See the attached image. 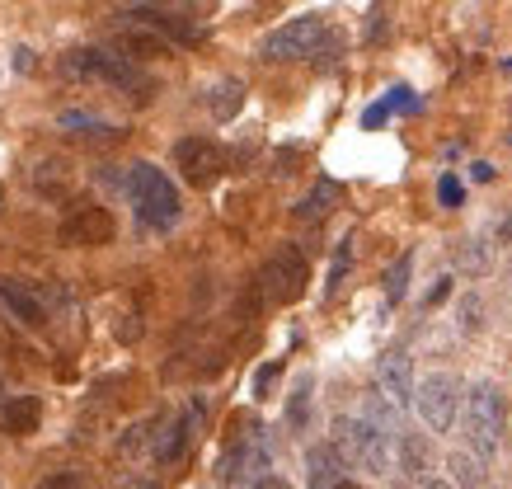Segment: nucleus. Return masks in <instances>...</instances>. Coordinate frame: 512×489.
<instances>
[{
  "label": "nucleus",
  "mask_w": 512,
  "mask_h": 489,
  "mask_svg": "<svg viewBox=\"0 0 512 489\" xmlns=\"http://www.w3.org/2000/svg\"><path fill=\"white\" fill-rule=\"evenodd\" d=\"M437 198H442V207H461V198H466L461 179H456V174H442V179H437Z\"/></svg>",
  "instance_id": "29"
},
{
  "label": "nucleus",
  "mask_w": 512,
  "mask_h": 489,
  "mask_svg": "<svg viewBox=\"0 0 512 489\" xmlns=\"http://www.w3.org/2000/svg\"><path fill=\"white\" fill-rule=\"evenodd\" d=\"M118 489H156L151 480H127V485H118Z\"/></svg>",
  "instance_id": "40"
},
{
  "label": "nucleus",
  "mask_w": 512,
  "mask_h": 489,
  "mask_svg": "<svg viewBox=\"0 0 512 489\" xmlns=\"http://www.w3.org/2000/svg\"><path fill=\"white\" fill-rule=\"evenodd\" d=\"M174 165L193 189H212L221 174H226V151H221L212 137H184L174 146Z\"/></svg>",
  "instance_id": "7"
},
{
  "label": "nucleus",
  "mask_w": 512,
  "mask_h": 489,
  "mask_svg": "<svg viewBox=\"0 0 512 489\" xmlns=\"http://www.w3.org/2000/svg\"><path fill=\"white\" fill-rule=\"evenodd\" d=\"M113 52H123V57H132V62H146V57H170V38L156 33L146 19L132 15V24L118 29V38H113Z\"/></svg>",
  "instance_id": "12"
},
{
  "label": "nucleus",
  "mask_w": 512,
  "mask_h": 489,
  "mask_svg": "<svg viewBox=\"0 0 512 489\" xmlns=\"http://www.w3.org/2000/svg\"><path fill=\"white\" fill-rule=\"evenodd\" d=\"M376 381H381V395H386L395 410H409L414 405V363H409V353L404 348H390L381 353V363H376Z\"/></svg>",
  "instance_id": "11"
},
{
  "label": "nucleus",
  "mask_w": 512,
  "mask_h": 489,
  "mask_svg": "<svg viewBox=\"0 0 512 489\" xmlns=\"http://www.w3.org/2000/svg\"><path fill=\"white\" fill-rule=\"evenodd\" d=\"M498 240H503V245H512V217L498 221Z\"/></svg>",
  "instance_id": "38"
},
{
  "label": "nucleus",
  "mask_w": 512,
  "mask_h": 489,
  "mask_svg": "<svg viewBox=\"0 0 512 489\" xmlns=\"http://www.w3.org/2000/svg\"><path fill=\"white\" fill-rule=\"evenodd\" d=\"M254 489H292L282 475H264V480H254Z\"/></svg>",
  "instance_id": "36"
},
{
  "label": "nucleus",
  "mask_w": 512,
  "mask_h": 489,
  "mask_svg": "<svg viewBox=\"0 0 512 489\" xmlns=\"http://www.w3.org/2000/svg\"><path fill=\"white\" fill-rule=\"evenodd\" d=\"M456 269L466 273V278H484V273L494 269V245L484 236H466L456 245Z\"/></svg>",
  "instance_id": "19"
},
{
  "label": "nucleus",
  "mask_w": 512,
  "mask_h": 489,
  "mask_svg": "<svg viewBox=\"0 0 512 489\" xmlns=\"http://www.w3.org/2000/svg\"><path fill=\"white\" fill-rule=\"evenodd\" d=\"M0 306H5V316L19 320L24 330H38L47 320L43 297H38L29 283H15V278H0Z\"/></svg>",
  "instance_id": "13"
},
{
  "label": "nucleus",
  "mask_w": 512,
  "mask_h": 489,
  "mask_svg": "<svg viewBox=\"0 0 512 489\" xmlns=\"http://www.w3.org/2000/svg\"><path fill=\"white\" fill-rule=\"evenodd\" d=\"M217 0H156V10H170V15H184V19H198L202 10H212Z\"/></svg>",
  "instance_id": "28"
},
{
  "label": "nucleus",
  "mask_w": 512,
  "mask_h": 489,
  "mask_svg": "<svg viewBox=\"0 0 512 489\" xmlns=\"http://www.w3.org/2000/svg\"><path fill=\"white\" fill-rule=\"evenodd\" d=\"M334 489H362V485H357V480H339V485H334Z\"/></svg>",
  "instance_id": "42"
},
{
  "label": "nucleus",
  "mask_w": 512,
  "mask_h": 489,
  "mask_svg": "<svg viewBox=\"0 0 512 489\" xmlns=\"http://www.w3.org/2000/svg\"><path fill=\"white\" fill-rule=\"evenodd\" d=\"M15 71L19 76H33V71H38V62H33L29 48H15Z\"/></svg>",
  "instance_id": "34"
},
{
  "label": "nucleus",
  "mask_w": 512,
  "mask_h": 489,
  "mask_svg": "<svg viewBox=\"0 0 512 489\" xmlns=\"http://www.w3.org/2000/svg\"><path fill=\"white\" fill-rule=\"evenodd\" d=\"M466 442L475 457H494L503 442V391L494 381H475L466 391Z\"/></svg>",
  "instance_id": "4"
},
{
  "label": "nucleus",
  "mask_w": 512,
  "mask_h": 489,
  "mask_svg": "<svg viewBox=\"0 0 512 489\" xmlns=\"http://www.w3.org/2000/svg\"><path fill=\"white\" fill-rule=\"evenodd\" d=\"M311 391H315V381L301 377V381H296V391L287 395V424H292L296 433L311 424Z\"/></svg>",
  "instance_id": "22"
},
{
  "label": "nucleus",
  "mask_w": 512,
  "mask_h": 489,
  "mask_svg": "<svg viewBox=\"0 0 512 489\" xmlns=\"http://www.w3.org/2000/svg\"><path fill=\"white\" fill-rule=\"evenodd\" d=\"M423 489H456V485H447V480H428Z\"/></svg>",
  "instance_id": "41"
},
{
  "label": "nucleus",
  "mask_w": 512,
  "mask_h": 489,
  "mask_svg": "<svg viewBox=\"0 0 512 489\" xmlns=\"http://www.w3.org/2000/svg\"><path fill=\"white\" fill-rule=\"evenodd\" d=\"M311 283V264H306V254L296 250V245H278V254L264 264V292L273 301H296Z\"/></svg>",
  "instance_id": "8"
},
{
  "label": "nucleus",
  "mask_w": 512,
  "mask_h": 489,
  "mask_svg": "<svg viewBox=\"0 0 512 489\" xmlns=\"http://www.w3.org/2000/svg\"><path fill=\"white\" fill-rule=\"evenodd\" d=\"M409 273H414V254L404 250L400 259L386 269V301H390V306H400V301H404V292H409Z\"/></svg>",
  "instance_id": "23"
},
{
  "label": "nucleus",
  "mask_w": 512,
  "mask_h": 489,
  "mask_svg": "<svg viewBox=\"0 0 512 489\" xmlns=\"http://www.w3.org/2000/svg\"><path fill=\"white\" fill-rule=\"evenodd\" d=\"M395 452H400V466H404V471H409V475H423V466H428V447H423L414 433H400V438H395Z\"/></svg>",
  "instance_id": "25"
},
{
  "label": "nucleus",
  "mask_w": 512,
  "mask_h": 489,
  "mask_svg": "<svg viewBox=\"0 0 512 489\" xmlns=\"http://www.w3.org/2000/svg\"><path fill=\"white\" fill-rule=\"evenodd\" d=\"M127 198L137 207V217L146 226H156V231H170L174 221H179V189L170 184V174L156 170L151 160H137L132 170H127Z\"/></svg>",
  "instance_id": "2"
},
{
  "label": "nucleus",
  "mask_w": 512,
  "mask_h": 489,
  "mask_svg": "<svg viewBox=\"0 0 512 489\" xmlns=\"http://www.w3.org/2000/svg\"><path fill=\"white\" fill-rule=\"evenodd\" d=\"M447 292H451V283H447V278H442V283H437L433 292H428V301H442V297H447Z\"/></svg>",
  "instance_id": "39"
},
{
  "label": "nucleus",
  "mask_w": 512,
  "mask_h": 489,
  "mask_svg": "<svg viewBox=\"0 0 512 489\" xmlns=\"http://www.w3.org/2000/svg\"><path fill=\"white\" fill-rule=\"evenodd\" d=\"M470 179H475V184H489V179H494V165L475 160V165H470Z\"/></svg>",
  "instance_id": "35"
},
{
  "label": "nucleus",
  "mask_w": 512,
  "mask_h": 489,
  "mask_svg": "<svg viewBox=\"0 0 512 489\" xmlns=\"http://www.w3.org/2000/svg\"><path fill=\"white\" fill-rule=\"evenodd\" d=\"M456 325H461V334L484 330V297L480 292H466V297L456 301Z\"/></svg>",
  "instance_id": "24"
},
{
  "label": "nucleus",
  "mask_w": 512,
  "mask_h": 489,
  "mask_svg": "<svg viewBox=\"0 0 512 489\" xmlns=\"http://www.w3.org/2000/svg\"><path fill=\"white\" fill-rule=\"evenodd\" d=\"M348 264H353V240H339V250H334V264H329L325 292H339V283L348 278Z\"/></svg>",
  "instance_id": "27"
},
{
  "label": "nucleus",
  "mask_w": 512,
  "mask_h": 489,
  "mask_svg": "<svg viewBox=\"0 0 512 489\" xmlns=\"http://www.w3.org/2000/svg\"><path fill=\"white\" fill-rule=\"evenodd\" d=\"M118 339H123V344H137V339H141V320L137 316H123V325H118Z\"/></svg>",
  "instance_id": "32"
},
{
  "label": "nucleus",
  "mask_w": 512,
  "mask_h": 489,
  "mask_svg": "<svg viewBox=\"0 0 512 489\" xmlns=\"http://www.w3.org/2000/svg\"><path fill=\"white\" fill-rule=\"evenodd\" d=\"M240 109H245V80H235V76L217 80L212 95H207V113H212L217 123H231Z\"/></svg>",
  "instance_id": "17"
},
{
  "label": "nucleus",
  "mask_w": 512,
  "mask_h": 489,
  "mask_svg": "<svg viewBox=\"0 0 512 489\" xmlns=\"http://www.w3.org/2000/svg\"><path fill=\"white\" fill-rule=\"evenodd\" d=\"M62 71L71 80H104V85H113V90H127L137 104H146V99H151V90H156V85H151V76H146L132 57H123V52H104V48L66 52Z\"/></svg>",
  "instance_id": "1"
},
{
  "label": "nucleus",
  "mask_w": 512,
  "mask_h": 489,
  "mask_svg": "<svg viewBox=\"0 0 512 489\" xmlns=\"http://www.w3.org/2000/svg\"><path fill=\"white\" fill-rule=\"evenodd\" d=\"M451 485L456 489H489L484 485V457H466V452H451L447 457Z\"/></svg>",
  "instance_id": "20"
},
{
  "label": "nucleus",
  "mask_w": 512,
  "mask_h": 489,
  "mask_svg": "<svg viewBox=\"0 0 512 489\" xmlns=\"http://www.w3.org/2000/svg\"><path fill=\"white\" fill-rule=\"evenodd\" d=\"M306 471H311V489H334L343 480V452L339 447H311Z\"/></svg>",
  "instance_id": "18"
},
{
  "label": "nucleus",
  "mask_w": 512,
  "mask_h": 489,
  "mask_svg": "<svg viewBox=\"0 0 512 489\" xmlns=\"http://www.w3.org/2000/svg\"><path fill=\"white\" fill-rule=\"evenodd\" d=\"M62 245H71V250H94V245H109L113 240V217L109 207H94V203H80L71 207L62 217Z\"/></svg>",
  "instance_id": "9"
},
{
  "label": "nucleus",
  "mask_w": 512,
  "mask_h": 489,
  "mask_svg": "<svg viewBox=\"0 0 512 489\" xmlns=\"http://www.w3.org/2000/svg\"><path fill=\"white\" fill-rule=\"evenodd\" d=\"M386 104H390V109H404V113H414V109H419V99H414V90H404V85H395V90H390Z\"/></svg>",
  "instance_id": "31"
},
{
  "label": "nucleus",
  "mask_w": 512,
  "mask_h": 489,
  "mask_svg": "<svg viewBox=\"0 0 512 489\" xmlns=\"http://www.w3.org/2000/svg\"><path fill=\"white\" fill-rule=\"evenodd\" d=\"M282 377V358L278 363H264L259 367V377H254V395H259V400H268V391H273V381Z\"/></svg>",
  "instance_id": "30"
},
{
  "label": "nucleus",
  "mask_w": 512,
  "mask_h": 489,
  "mask_svg": "<svg viewBox=\"0 0 512 489\" xmlns=\"http://www.w3.org/2000/svg\"><path fill=\"white\" fill-rule=\"evenodd\" d=\"M386 118H390V104H386V99H381V104H372V109L362 113V123H367V127H381Z\"/></svg>",
  "instance_id": "33"
},
{
  "label": "nucleus",
  "mask_w": 512,
  "mask_h": 489,
  "mask_svg": "<svg viewBox=\"0 0 512 489\" xmlns=\"http://www.w3.org/2000/svg\"><path fill=\"white\" fill-rule=\"evenodd\" d=\"M268 466H273V452H268V438L249 433L226 452L221 461V485H249V480H264Z\"/></svg>",
  "instance_id": "10"
},
{
  "label": "nucleus",
  "mask_w": 512,
  "mask_h": 489,
  "mask_svg": "<svg viewBox=\"0 0 512 489\" xmlns=\"http://www.w3.org/2000/svg\"><path fill=\"white\" fill-rule=\"evenodd\" d=\"M57 123H62L66 132H76V137H118V127L104 123V118H94V113H85V109H66Z\"/></svg>",
  "instance_id": "21"
},
{
  "label": "nucleus",
  "mask_w": 512,
  "mask_h": 489,
  "mask_svg": "<svg viewBox=\"0 0 512 489\" xmlns=\"http://www.w3.org/2000/svg\"><path fill=\"white\" fill-rule=\"evenodd\" d=\"M339 452L343 461L362 466L367 475H390V466H395V433L372 424L367 414H353V419H339Z\"/></svg>",
  "instance_id": "3"
},
{
  "label": "nucleus",
  "mask_w": 512,
  "mask_h": 489,
  "mask_svg": "<svg viewBox=\"0 0 512 489\" xmlns=\"http://www.w3.org/2000/svg\"><path fill=\"white\" fill-rule=\"evenodd\" d=\"M339 198H343V189L334 179H315V189L296 203V221H325L329 212L339 207Z\"/></svg>",
  "instance_id": "16"
},
{
  "label": "nucleus",
  "mask_w": 512,
  "mask_h": 489,
  "mask_svg": "<svg viewBox=\"0 0 512 489\" xmlns=\"http://www.w3.org/2000/svg\"><path fill=\"white\" fill-rule=\"evenodd\" d=\"M325 33L329 29H325V19L320 15H296L259 43V57H264V62H296V57H311Z\"/></svg>",
  "instance_id": "5"
},
{
  "label": "nucleus",
  "mask_w": 512,
  "mask_h": 489,
  "mask_svg": "<svg viewBox=\"0 0 512 489\" xmlns=\"http://www.w3.org/2000/svg\"><path fill=\"white\" fill-rule=\"evenodd\" d=\"M414 405H419L423 424L433 428V433H447L456 424V410H461V381L451 377V372H428L419 381V391H414Z\"/></svg>",
  "instance_id": "6"
},
{
  "label": "nucleus",
  "mask_w": 512,
  "mask_h": 489,
  "mask_svg": "<svg viewBox=\"0 0 512 489\" xmlns=\"http://www.w3.org/2000/svg\"><path fill=\"white\" fill-rule=\"evenodd\" d=\"M33 489H90V475L85 471H47Z\"/></svg>",
  "instance_id": "26"
},
{
  "label": "nucleus",
  "mask_w": 512,
  "mask_h": 489,
  "mask_svg": "<svg viewBox=\"0 0 512 489\" xmlns=\"http://www.w3.org/2000/svg\"><path fill=\"white\" fill-rule=\"evenodd\" d=\"M381 33H386V15H381V10H376V15H372V29H367V38H372V43H376V38H381Z\"/></svg>",
  "instance_id": "37"
},
{
  "label": "nucleus",
  "mask_w": 512,
  "mask_h": 489,
  "mask_svg": "<svg viewBox=\"0 0 512 489\" xmlns=\"http://www.w3.org/2000/svg\"><path fill=\"white\" fill-rule=\"evenodd\" d=\"M198 414H202V400H193V410H184L174 424H165V433H156V438H151V457H156L160 466H170V461L184 457V447H188V438H193Z\"/></svg>",
  "instance_id": "14"
},
{
  "label": "nucleus",
  "mask_w": 512,
  "mask_h": 489,
  "mask_svg": "<svg viewBox=\"0 0 512 489\" xmlns=\"http://www.w3.org/2000/svg\"><path fill=\"white\" fill-rule=\"evenodd\" d=\"M0 424H5V433H15V438H29L33 428L43 424V400H38V395H15V400H5Z\"/></svg>",
  "instance_id": "15"
}]
</instances>
